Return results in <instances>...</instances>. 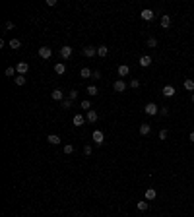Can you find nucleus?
Segmentation results:
<instances>
[{"mask_svg": "<svg viewBox=\"0 0 194 217\" xmlns=\"http://www.w3.org/2000/svg\"><path fill=\"white\" fill-rule=\"evenodd\" d=\"M16 70H18V74H19V76H25V74H27V70H29V64H27V62H19L18 66H16Z\"/></svg>", "mask_w": 194, "mask_h": 217, "instance_id": "obj_5", "label": "nucleus"}, {"mask_svg": "<svg viewBox=\"0 0 194 217\" xmlns=\"http://www.w3.org/2000/svg\"><path fill=\"white\" fill-rule=\"evenodd\" d=\"M72 107V99H64L62 101V109H70Z\"/></svg>", "mask_w": 194, "mask_h": 217, "instance_id": "obj_31", "label": "nucleus"}, {"mask_svg": "<svg viewBox=\"0 0 194 217\" xmlns=\"http://www.w3.org/2000/svg\"><path fill=\"white\" fill-rule=\"evenodd\" d=\"M97 118H99V114H97L93 109L85 113V120H88V122H97Z\"/></svg>", "mask_w": 194, "mask_h": 217, "instance_id": "obj_7", "label": "nucleus"}, {"mask_svg": "<svg viewBox=\"0 0 194 217\" xmlns=\"http://www.w3.org/2000/svg\"><path fill=\"white\" fill-rule=\"evenodd\" d=\"M93 142H95L97 145H103V140H105V134L101 132V130H95V132H93Z\"/></svg>", "mask_w": 194, "mask_h": 217, "instance_id": "obj_3", "label": "nucleus"}, {"mask_svg": "<svg viewBox=\"0 0 194 217\" xmlns=\"http://www.w3.org/2000/svg\"><path fill=\"white\" fill-rule=\"evenodd\" d=\"M14 27H16V25H14L12 22H8V23H6V29H14Z\"/></svg>", "mask_w": 194, "mask_h": 217, "instance_id": "obj_38", "label": "nucleus"}, {"mask_svg": "<svg viewBox=\"0 0 194 217\" xmlns=\"http://www.w3.org/2000/svg\"><path fill=\"white\" fill-rule=\"evenodd\" d=\"M84 122H85V116L84 114H74V126H84Z\"/></svg>", "mask_w": 194, "mask_h": 217, "instance_id": "obj_10", "label": "nucleus"}, {"mask_svg": "<svg viewBox=\"0 0 194 217\" xmlns=\"http://www.w3.org/2000/svg\"><path fill=\"white\" fill-rule=\"evenodd\" d=\"M184 89H187V91H192L194 89V80H190V78L184 80Z\"/></svg>", "mask_w": 194, "mask_h": 217, "instance_id": "obj_24", "label": "nucleus"}, {"mask_svg": "<svg viewBox=\"0 0 194 217\" xmlns=\"http://www.w3.org/2000/svg\"><path fill=\"white\" fill-rule=\"evenodd\" d=\"M47 142L51 145H58L60 144V136H56V134H49V136H47Z\"/></svg>", "mask_w": 194, "mask_h": 217, "instance_id": "obj_9", "label": "nucleus"}, {"mask_svg": "<svg viewBox=\"0 0 194 217\" xmlns=\"http://www.w3.org/2000/svg\"><path fill=\"white\" fill-rule=\"evenodd\" d=\"M161 27L163 29H169V27H171V16H161Z\"/></svg>", "mask_w": 194, "mask_h": 217, "instance_id": "obj_14", "label": "nucleus"}, {"mask_svg": "<svg viewBox=\"0 0 194 217\" xmlns=\"http://www.w3.org/2000/svg\"><path fill=\"white\" fill-rule=\"evenodd\" d=\"M39 56H41V58H51V56H52L51 47H41L39 48Z\"/></svg>", "mask_w": 194, "mask_h": 217, "instance_id": "obj_4", "label": "nucleus"}, {"mask_svg": "<svg viewBox=\"0 0 194 217\" xmlns=\"http://www.w3.org/2000/svg\"><path fill=\"white\" fill-rule=\"evenodd\" d=\"M188 140H190V142H194V132L190 134V136H188Z\"/></svg>", "mask_w": 194, "mask_h": 217, "instance_id": "obj_39", "label": "nucleus"}, {"mask_svg": "<svg viewBox=\"0 0 194 217\" xmlns=\"http://www.w3.org/2000/svg\"><path fill=\"white\" fill-rule=\"evenodd\" d=\"M8 45H10L14 51H18V48L22 47V41H19V39H10V43H8Z\"/></svg>", "mask_w": 194, "mask_h": 217, "instance_id": "obj_21", "label": "nucleus"}, {"mask_svg": "<svg viewBox=\"0 0 194 217\" xmlns=\"http://www.w3.org/2000/svg\"><path fill=\"white\" fill-rule=\"evenodd\" d=\"M72 52H74V48H72V47H68V45H64V47L60 48V56H62L64 60H68L70 56H72Z\"/></svg>", "mask_w": 194, "mask_h": 217, "instance_id": "obj_2", "label": "nucleus"}, {"mask_svg": "<svg viewBox=\"0 0 194 217\" xmlns=\"http://www.w3.org/2000/svg\"><path fill=\"white\" fill-rule=\"evenodd\" d=\"M190 99H192V103H194V93H192V97H190Z\"/></svg>", "mask_w": 194, "mask_h": 217, "instance_id": "obj_40", "label": "nucleus"}, {"mask_svg": "<svg viewBox=\"0 0 194 217\" xmlns=\"http://www.w3.org/2000/svg\"><path fill=\"white\" fill-rule=\"evenodd\" d=\"M163 95L165 97H173L175 95V87H173V85H165L163 87Z\"/></svg>", "mask_w": 194, "mask_h": 217, "instance_id": "obj_17", "label": "nucleus"}, {"mask_svg": "<svg viewBox=\"0 0 194 217\" xmlns=\"http://www.w3.org/2000/svg\"><path fill=\"white\" fill-rule=\"evenodd\" d=\"M64 153H66V155H72V153H74V145H70V144L64 145Z\"/></svg>", "mask_w": 194, "mask_h": 217, "instance_id": "obj_30", "label": "nucleus"}, {"mask_svg": "<svg viewBox=\"0 0 194 217\" xmlns=\"http://www.w3.org/2000/svg\"><path fill=\"white\" fill-rule=\"evenodd\" d=\"M136 207H138L140 211H146L148 207H150V204H148V200H144V202H138V204H136Z\"/></svg>", "mask_w": 194, "mask_h": 217, "instance_id": "obj_22", "label": "nucleus"}, {"mask_svg": "<svg viewBox=\"0 0 194 217\" xmlns=\"http://www.w3.org/2000/svg\"><path fill=\"white\" fill-rule=\"evenodd\" d=\"M16 72H18V70H16V68H14V66H10V68H6V76H8V78H12V76H16Z\"/></svg>", "mask_w": 194, "mask_h": 217, "instance_id": "obj_28", "label": "nucleus"}, {"mask_svg": "<svg viewBox=\"0 0 194 217\" xmlns=\"http://www.w3.org/2000/svg\"><path fill=\"white\" fill-rule=\"evenodd\" d=\"M140 66H142V68H148V66H151V56L144 54L142 58H140Z\"/></svg>", "mask_w": 194, "mask_h": 217, "instance_id": "obj_11", "label": "nucleus"}, {"mask_svg": "<svg viewBox=\"0 0 194 217\" xmlns=\"http://www.w3.org/2000/svg\"><path fill=\"white\" fill-rule=\"evenodd\" d=\"M55 72L58 74V76H62V74L66 72V66H64L62 62H56V64H55Z\"/></svg>", "mask_w": 194, "mask_h": 217, "instance_id": "obj_18", "label": "nucleus"}, {"mask_svg": "<svg viewBox=\"0 0 194 217\" xmlns=\"http://www.w3.org/2000/svg\"><path fill=\"white\" fill-rule=\"evenodd\" d=\"M76 97H78V91H76V89H72V91L68 93V99H72V101H74Z\"/></svg>", "mask_w": 194, "mask_h": 217, "instance_id": "obj_32", "label": "nucleus"}, {"mask_svg": "<svg viewBox=\"0 0 194 217\" xmlns=\"http://www.w3.org/2000/svg\"><path fill=\"white\" fill-rule=\"evenodd\" d=\"M113 89H115V91H117V93H122V91H124V89H126V84H124V81H122V80H117V81H115V84H113Z\"/></svg>", "mask_w": 194, "mask_h": 217, "instance_id": "obj_6", "label": "nucleus"}, {"mask_svg": "<svg viewBox=\"0 0 194 217\" xmlns=\"http://www.w3.org/2000/svg\"><path fill=\"white\" fill-rule=\"evenodd\" d=\"M93 78H95V80H101V72L95 70V72H93Z\"/></svg>", "mask_w": 194, "mask_h": 217, "instance_id": "obj_37", "label": "nucleus"}, {"mask_svg": "<svg viewBox=\"0 0 194 217\" xmlns=\"http://www.w3.org/2000/svg\"><path fill=\"white\" fill-rule=\"evenodd\" d=\"M150 132H151V126L150 124H142V126H140V134H142V136H148Z\"/></svg>", "mask_w": 194, "mask_h": 217, "instance_id": "obj_20", "label": "nucleus"}, {"mask_svg": "<svg viewBox=\"0 0 194 217\" xmlns=\"http://www.w3.org/2000/svg\"><path fill=\"white\" fill-rule=\"evenodd\" d=\"M159 138L165 140V138H167V130H159Z\"/></svg>", "mask_w": 194, "mask_h": 217, "instance_id": "obj_36", "label": "nucleus"}, {"mask_svg": "<svg viewBox=\"0 0 194 217\" xmlns=\"http://www.w3.org/2000/svg\"><path fill=\"white\" fill-rule=\"evenodd\" d=\"M128 74H130V68L126 66V64H121V66H118V76H121V78L128 76Z\"/></svg>", "mask_w": 194, "mask_h": 217, "instance_id": "obj_15", "label": "nucleus"}, {"mask_svg": "<svg viewBox=\"0 0 194 217\" xmlns=\"http://www.w3.org/2000/svg\"><path fill=\"white\" fill-rule=\"evenodd\" d=\"M130 87L138 89V87H140V81H138V80H132V81H130Z\"/></svg>", "mask_w": 194, "mask_h": 217, "instance_id": "obj_33", "label": "nucleus"}, {"mask_svg": "<svg viewBox=\"0 0 194 217\" xmlns=\"http://www.w3.org/2000/svg\"><path fill=\"white\" fill-rule=\"evenodd\" d=\"M144 113L150 114V116H154V114H159V107L155 103H148L146 107H144Z\"/></svg>", "mask_w": 194, "mask_h": 217, "instance_id": "obj_1", "label": "nucleus"}, {"mask_svg": "<svg viewBox=\"0 0 194 217\" xmlns=\"http://www.w3.org/2000/svg\"><path fill=\"white\" fill-rule=\"evenodd\" d=\"M80 76H82V78H91L93 72L89 70V68H82V70H80Z\"/></svg>", "mask_w": 194, "mask_h": 217, "instance_id": "obj_25", "label": "nucleus"}, {"mask_svg": "<svg viewBox=\"0 0 194 217\" xmlns=\"http://www.w3.org/2000/svg\"><path fill=\"white\" fill-rule=\"evenodd\" d=\"M88 93H89V95H97L99 89L95 87V85H88Z\"/></svg>", "mask_w": 194, "mask_h": 217, "instance_id": "obj_27", "label": "nucleus"}, {"mask_svg": "<svg viewBox=\"0 0 194 217\" xmlns=\"http://www.w3.org/2000/svg\"><path fill=\"white\" fill-rule=\"evenodd\" d=\"M140 16H142V19H144V22H151V19L155 18L151 10H142V14H140Z\"/></svg>", "mask_w": 194, "mask_h": 217, "instance_id": "obj_8", "label": "nucleus"}, {"mask_svg": "<svg viewBox=\"0 0 194 217\" xmlns=\"http://www.w3.org/2000/svg\"><path fill=\"white\" fill-rule=\"evenodd\" d=\"M51 97H52L55 101H64V93L60 91V89H55V91L51 93Z\"/></svg>", "mask_w": 194, "mask_h": 217, "instance_id": "obj_16", "label": "nucleus"}, {"mask_svg": "<svg viewBox=\"0 0 194 217\" xmlns=\"http://www.w3.org/2000/svg\"><path fill=\"white\" fill-rule=\"evenodd\" d=\"M159 114H161V116H167V114H169V109H167V107L159 109Z\"/></svg>", "mask_w": 194, "mask_h": 217, "instance_id": "obj_34", "label": "nucleus"}, {"mask_svg": "<svg viewBox=\"0 0 194 217\" xmlns=\"http://www.w3.org/2000/svg\"><path fill=\"white\" fill-rule=\"evenodd\" d=\"M14 81H16V85H25V76H19V74H18V76H16L14 78Z\"/></svg>", "mask_w": 194, "mask_h": 217, "instance_id": "obj_23", "label": "nucleus"}, {"mask_svg": "<svg viewBox=\"0 0 194 217\" xmlns=\"http://www.w3.org/2000/svg\"><path fill=\"white\" fill-rule=\"evenodd\" d=\"M155 198H157V192H155L154 188H148V190H146V200H148V202H151V200H155Z\"/></svg>", "mask_w": 194, "mask_h": 217, "instance_id": "obj_13", "label": "nucleus"}, {"mask_svg": "<svg viewBox=\"0 0 194 217\" xmlns=\"http://www.w3.org/2000/svg\"><path fill=\"white\" fill-rule=\"evenodd\" d=\"M91 151H93L91 145H85V147H84V153H85V155H91Z\"/></svg>", "mask_w": 194, "mask_h": 217, "instance_id": "obj_35", "label": "nucleus"}, {"mask_svg": "<svg viewBox=\"0 0 194 217\" xmlns=\"http://www.w3.org/2000/svg\"><path fill=\"white\" fill-rule=\"evenodd\" d=\"M80 105H82V109H85V110H91V103H89V99H84Z\"/></svg>", "mask_w": 194, "mask_h": 217, "instance_id": "obj_26", "label": "nucleus"}, {"mask_svg": "<svg viewBox=\"0 0 194 217\" xmlns=\"http://www.w3.org/2000/svg\"><path fill=\"white\" fill-rule=\"evenodd\" d=\"M97 54L105 58V56L109 54V47H105V45H101V47H97Z\"/></svg>", "mask_w": 194, "mask_h": 217, "instance_id": "obj_19", "label": "nucleus"}, {"mask_svg": "<svg viewBox=\"0 0 194 217\" xmlns=\"http://www.w3.org/2000/svg\"><path fill=\"white\" fill-rule=\"evenodd\" d=\"M148 47H157V39H155V37H150V39H148Z\"/></svg>", "mask_w": 194, "mask_h": 217, "instance_id": "obj_29", "label": "nucleus"}, {"mask_svg": "<svg viewBox=\"0 0 194 217\" xmlns=\"http://www.w3.org/2000/svg\"><path fill=\"white\" fill-rule=\"evenodd\" d=\"M82 52H84L85 56H89V58H91V56L97 54V48L95 47H84V51H82Z\"/></svg>", "mask_w": 194, "mask_h": 217, "instance_id": "obj_12", "label": "nucleus"}]
</instances>
